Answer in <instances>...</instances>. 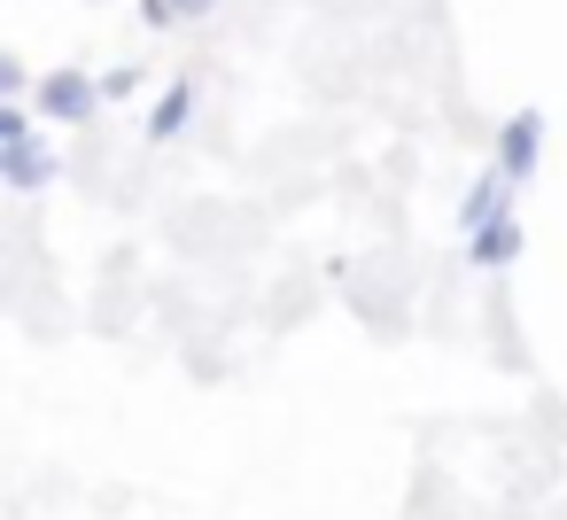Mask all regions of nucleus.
Returning a JSON list of instances; mask_svg holds the SVG:
<instances>
[{"mask_svg":"<svg viewBox=\"0 0 567 520\" xmlns=\"http://www.w3.org/2000/svg\"><path fill=\"white\" fill-rule=\"evenodd\" d=\"M195 102H203V86H195V79H172V86L156 94V110H148V141H156V148L179 141V133L195 125Z\"/></svg>","mask_w":567,"mask_h":520,"instance_id":"5","label":"nucleus"},{"mask_svg":"<svg viewBox=\"0 0 567 520\" xmlns=\"http://www.w3.org/2000/svg\"><path fill=\"white\" fill-rule=\"evenodd\" d=\"M172 9H179V24H203V17L218 9V0H172Z\"/></svg>","mask_w":567,"mask_h":520,"instance_id":"9","label":"nucleus"},{"mask_svg":"<svg viewBox=\"0 0 567 520\" xmlns=\"http://www.w3.org/2000/svg\"><path fill=\"white\" fill-rule=\"evenodd\" d=\"M536 164H544V110H513L497 125V171H505V187H520Z\"/></svg>","mask_w":567,"mask_h":520,"instance_id":"2","label":"nucleus"},{"mask_svg":"<svg viewBox=\"0 0 567 520\" xmlns=\"http://www.w3.org/2000/svg\"><path fill=\"white\" fill-rule=\"evenodd\" d=\"M141 24H148V32H172L179 9H172V0H141Z\"/></svg>","mask_w":567,"mask_h":520,"instance_id":"8","label":"nucleus"},{"mask_svg":"<svg viewBox=\"0 0 567 520\" xmlns=\"http://www.w3.org/2000/svg\"><path fill=\"white\" fill-rule=\"evenodd\" d=\"M141 79H148L141 63H117V71L102 79V102H133V94H141Z\"/></svg>","mask_w":567,"mask_h":520,"instance_id":"7","label":"nucleus"},{"mask_svg":"<svg viewBox=\"0 0 567 520\" xmlns=\"http://www.w3.org/2000/svg\"><path fill=\"white\" fill-rule=\"evenodd\" d=\"M55 171H63V156H55V148H40V133L0 141V187H9V195H40Z\"/></svg>","mask_w":567,"mask_h":520,"instance_id":"3","label":"nucleus"},{"mask_svg":"<svg viewBox=\"0 0 567 520\" xmlns=\"http://www.w3.org/2000/svg\"><path fill=\"white\" fill-rule=\"evenodd\" d=\"M497 218H513V187H505V171L489 164V171H474V187H466V202H458V233L474 241V233H489Z\"/></svg>","mask_w":567,"mask_h":520,"instance_id":"4","label":"nucleus"},{"mask_svg":"<svg viewBox=\"0 0 567 520\" xmlns=\"http://www.w3.org/2000/svg\"><path fill=\"white\" fill-rule=\"evenodd\" d=\"M32 110L48 117V125H86L94 110H102V79H86V71H48L40 79V94H32Z\"/></svg>","mask_w":567,"mask_h":520,"instance_id":"1","label":"nucleus"},{"mask_svg":"<svg viewBox=\"0 0 567 520\" xmlns=\"http://www.w3.org/2000/svg\"><path fill=\"white\" fill-rule=\"evenodd\" d=\"M466 257H474L482 272H505V264L520 257V218H497L489 233H474V241H466Z\"/></svg>","mask_w":567,"mask_h":520,"instance_id":"6","label":"nucleus"}]
</instances>
